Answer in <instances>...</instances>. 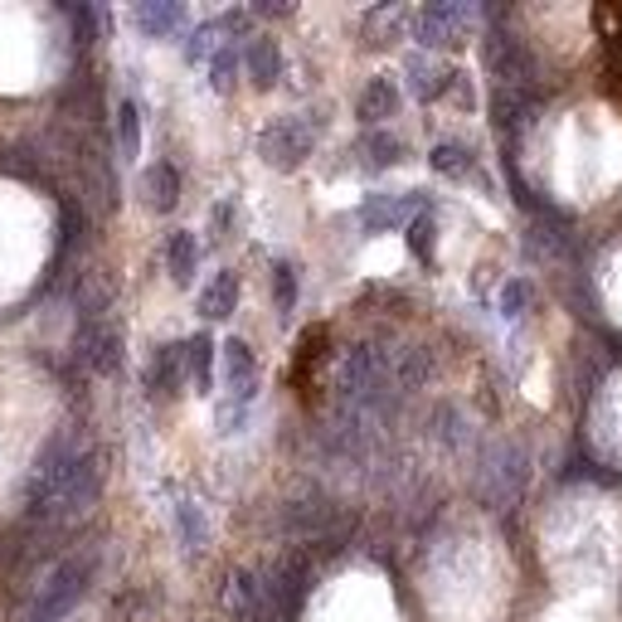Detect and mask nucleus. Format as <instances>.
I'll list each match as a JSON object with an SVG mask.
<instances>
[{"label": "nucleus", "instance_id": "1a4fd4ad", "mask_svg": "<svg viewBox=\"0 0 622 622\" xmlns=\"http://www.w3.org/2000/svg\"><path fill=\"white\" fill-rule=\"evenodd\" d=\"M244 69H248V78H253L258 88H273L282 78V49L273 39H253L244 49Z\"/></svg>", "mask_w": 622, "mask_h": 622}, {"label": "nucleus", "instance_id": "412c9836", "mask_svg": "<svg viewBox=\"0 0 622 622\" xmlns=\"http://www.w3.org/2000/svg\"><path fill=\"white\" fill-rule=\"evenodd\" d=\"M409 248L418 258H433V219H428V214H418L409 224Z\"/></svg>", "mask_w": 622, "mask_h": 622}, {"label": "nucleus", "instance_id": "ddd939ff", "mask_svg": "<svg viewBox=\"0 0 622 622\" xmlns=\"http://www.w3.org/2000/svg\"><path fill=\"white\" fill-rule=\"evenodd\" d=\"M428 161H433V171H438V176H452V180H462V176L472 171V151H467L462 142H438Z\"/></svg>", "mask_w": 622, "mask_h": 622}, {"label": "nucleus", "instance_id": "7ed1b4c3", "mask_svg": "<svg viewBox=\"0 0 622 622\" xmlns=\"http://www.w3.org/2000/svg\"><path fill=\"white\" fill-rule=\"evenodd\" d=\"M414 25H418V39H423L428 49H452V44L472 39L477 15H472L467 5H428V10H418Z\"/></svg>", "mask_w": 622, "mask_h": 622}, {"label": "nucleus", "instance_id": "6e6552de", "mask_svg": "<svg viewBox=\"0 0 622 622\" xmlns=\"http://www.w3.org/2000/svg\"><path fill=\"white\" fill-rule=\"evenodd\" d=\"M452 69H443V64H433V59H423V54H418V59H409V88H414V98L418 103H433V98H443L448 88H452Z\"/></svg>", "mask_w": 622, "mask_h": 622}, {"label": "nucleus", "instance_id": "0eeeda50", "mask_svg": "<svg viewBox=\"0 0 622 622\" xmlns=\"http://www.w3.org/2000/svg\"><path fill=\"white\" fill-rule=\"evenodd\" d=\"M234 307H239V273H214L205 282V292H200V316L205 321H224V316H234Z\"/></svg>", "mask_w": 622, "mask_h": 622}, {"label": "nucleus", "instance_id": "423d86ee", "mask_svg": "<svg viewBox=\"0 0 622 622\" xmlns=\"http://www.w3.org/2000/svg\"><path fill=\"white\" fill-rule=\"evenodd\" d=\"M142 195H146V210H156V214L176 210V200H180V171H176L171 161L146 166V171H142Z\"/></svg>", "mask_w": 622, "mask_h": 622}, {"label": "nucleus", "instance_id": "f03ea898", "mask_svg": "<svg viewBox=\"0 0 622 622\" xmlns=\"http://www.w3.org/2000/svg\"><path fill=\"white\" fill-rule=\"evenodd\" d=\"M316 146V127L302 117H278L263 127V137H258V151H263L268 166H278V171H292V166H302L312 156Z\"/></svg>", "mask_w": 622, "mask_h": 622}, {"label": "nucleus", "instance_id": "4468645a", "mask_svg": "<svg viewBox=\"0 0 622 622\" xmlns=\"http://www.w3.org/2000/svg\"><path fill=\"white\" fill-rule=\"evenodd\" d=\"M117 142H122V156H127V161H137L142 156V112H137V103L117 108Z\"/></svg>", "mask_w": 622, "mask_h": 622}, {"label": "nucleus", "instance_id": "4be33fe9", "mask_svg": "<svg viewBox=\"0 0 622 622\" xmlns=\"http://www.w3.org/2000/svg\"><path fill=\"white\" fill-rule=\"evenodd\" d=\"M176 520H180V525H185V540H190V550H200V545H205V525H200L195 506H190V501H180V506H176Z\"/></svg>", "mask_w": 622, "mask_h": 622}, {"label": "nucleus", "instance_id": "f257e3e1", "mask_svg": "<svg viewBox=\"0 0 622 622\" xmlns=\"http://www.w3.org/2000/svg\"><path fill=\"white\" fill-rule=\"evenodd\" d=\"M88 579H93V559H88V554H78V559H64L59 569H54L49 588L39 593L35 622H59V618H69L73 603L88 593Z\"/></svg>", "mask_w": 622, "mask_h": 622}, {"label": "nucleus", "instance_id": "9d476101", "mask_svg": "<svg viewBox=\"0 0 622 622\" xmlns=\"http://www.w3.org/2000/svg\"><path fill=\"white\" fill-rule=\"evenodd\" d=\"M394 112H399V83H394V78H370V88L360 93V117L389 122Z\"/></svg>", "mask_w": 622, "mask_h": 622}, {"label": "nucleus", "instance_id": "f3484780", "mask_svg": "<svg viewBox=\"0 0 622 622\" xmlns=\"http://www.w3.org/2000/svg\"><path fill=\"white\" fill-rule=\"evenodd\" d=\"M180 370H185V346H161V355L151 365V384L171 389V384H180Z\"/></svg>", "mask_w": 622, "mask_h": 622}, {"label": "nucleus", "instance_id": "20e7f679", "mask_svg": "<svg viewBox=\"0 0 622 622\" xmlns=\"http://www.w3.org/2000/svg\"><path fill=\"white\" fill-rule=\"evenodd\" d=\"M414 214H423V200L418 195H370L365 205H360V224H365V229H399Z\"/></svg>", "mask_w": 622, "mask_h": 622}, {"label": "nucleus", "instance_id": "9b49d317", "mask_svg": "<svg viewBox=\"0 0 622 622\" xmlns=\"http://www.w3.org/2000/svg\"><path fill=\"white\" fill-rule=\"evenodd\" d=\"M166 263H171V278L185 287L190 278H195V263H200V239L190 229H176L171 239H166Z\"/></svg>", "mask_w": 622, "mask_h": 622}, {"label": "nucleus", "instance_id": "aec40b11", "mask_svg": "<svg viewBox=\"0 0 622 622\" xmlns=\"http://www.w3.org/2000/svg\"><path fill=\"white\" fill-rule=\"evenodd\" d=\"M273 292H278V307H282V312H292V307H297V273H292V263H278Z\"/></svg>", "mask_w": 622, "mask_h": 622}, {"label": "nucleus", "instance_id": "f8f14e48", "mask_svg": "<svg viewBox=\"0 0 622 622\" xmlns=\"http://www.w3.org/2000/svg\"><path fill=\"white\" fill-rule=\"evenodd\" d=\"M180 20H185V10H180V5H142L137 10V25L146 30V35H156V39L176 35Z\"/></svg>", "mask_w": 622, "mask_h": 622}, {"label": "nucleus", "instance_id": "2eb2a0df", "mask_svg": "<svg viewBox=\"0 0 622 622\" xmlns=\"http://www.w3.org/2000/svg\"><path fill=\"white\" fill-rule=\"evenodd\" d=\"M185 365H190V375H195L200 389H210V375H214V341L210 336L185 341Z\"/></svg>", "mask_w": 622, "mask_h": 622}, {"label": "nucleus", "instance_id": "39448f33", "mask_svg": "<svg viewBox=\"0 0 622 622\" xmlns=\"http://www.w3.org/2000/svg\"><path fill=\"white\" fill-rule=\"evenodd\" d=\"M219 360H224V380H229V389H234L229 409H244V404L253 399V350L244 341H224Z\"/></svg>", "mask_w": 622, "mask_h": 622}, {"label": "nucleus", "instance_id": "6ab92c4d", "mask_svg": "<svg viewBox=\"0 0 622 622\" xmlns=\"http://www.w3.org/2000/svg\"><path fill=\"white\" fill-rule=\"evenodd\" d=\"M530 297H535V292H530V282H525V278L506 282V292H501V312L516 321V316H525V312H530Z\"/></svg>", "mask_w": 622, "mask_h": 622}, {"label": "nucleus", "instance_id": "dca6fc26", "mask_svg": "<svg viewBox=\"0 0 622 622\" xmlns=\"http://www.w3.org/2000/svg\"><path fill=\"white\" fill-rule=\"evenodd\" d=\"M239 64H244V49H239V44H224V49L210 59V83L219 88V93H229V88H234V73H239Z\"/></svg>", "mask_w": 622, "mask_h": 622}, {"label": "nucleus", "instance_id": "a211bd4d", "mask_svg": "<svg viewBox=\"0 0 622 622\" xmlns=\"http://www.w3.org/2000/svg\"><path fill=\"white\" fill-rule=\"evenodd\" d=\"M365 151H370V166H394L404 156V142L389 137V132H375V137H365Z\"/></svg>", "mask_w": 622, "mask_h": 622}]
</instances>
